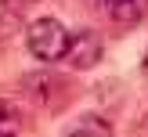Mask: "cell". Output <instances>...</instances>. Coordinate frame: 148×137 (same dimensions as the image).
I'll return each instance as SVG.
<instances>
[{
  "mask_svg": "<svg viewBox=\"0 0 148 137\" xmlns=\"http://www.w3.org/2000/svg\"><path fill=\"white\" fill-rule=\"evenodd\" d=\"M22 134V112L14 101L0 97V137H18Z\"/></svg>",
  "mask_w": 148,
  "mask_h": 137,
  "instance_id": "52a82bcc",
  "label": "cell"
},
{
  "mask_svg": "<svg viewBox=\"0 0 148 137\" xmlns=\"http://www.w3.org/2000/svg\"><path fill=\"white\" fill-rule=\"evenodd\" d=\"M18 4H40V0H18Z\"/></svg>",
  "mask_w": 148,
  "mask_h": 137,
  "instance_id": "ba28073f",
  "label": "cell"
},
{
  "mask_svg": "<svg viewBox=\"0 0 148 137\" xmlns=\"http://www.w3.org/2000/svg\"><path fill=\"white\" fill-rule=\"evenodd\" d=\"M69 29L58 18H36L33 25H25V47L36 61H62L65 47H69Z\"/></svg>",
  "mask_w": 148,
  "mask_h": 137,
  "instance_id": "6da1fadb",
  "label": "cell"
},
{
  "mask_svg": "<svg viewBox=\"0 0 148 137\" xmlns=\"http://www.w3.org/2000/svg\"><path fill=\"white\" fill-rule=\"evenodd\" d=\"M25 29V22H22V11L18 4H11V0H0V43H11L14 36Z\"/></svg>",
  "mask_w": 148,
  "mask_h": 137,
  "instance_id": "5b68a950",
  "label": "cell"
},
{
  "mask_svg": "<svg viewBox=\"0 0 148 137\" xmlns=\"http://www.w3.org/2000/svg\"><path fill=\"white\" fill-rule=\"evenodd\" d=\"M105 18L116 29H134L148 18V0H105Z\"/></svg>",
  "mask_w": 148,
  "mask_h": 137,
  "instance_id": "3957f363",
  "label": "cell"
},
{
  "mask_svg": "<svg viewBox=\"0 0 148 137\" xmlns=\"http://www.w3.org/2000/svg\"><path fill=\"white\" fill-rule=\"evenodd\" d=\"M22 87H25V94L36 101V105H58L62 101V90H65V83L62 79H54V76H47V72H36V76H25L22 79Z\"/></svg>",
  "mask_w": 148,
  "mask_h": 137,
  "instance_id": "277c9868",
  "label": "cell"
},
{
  "mask_svg": "<svg viewBox=\"0 0 148 137\" xmlns=\"http://www.w3.org/2000/svg\"><path fill=\"white\" fill-rule=\"evenodd\" d=\"M65 137H112V126H108L101 115H83V119H76L69 126Z\"/></svg>",
  "mask_w": 148,
  "mask_h": 137,
  "instance_id": "8992f818",
  "label": "cell"
},
{
  "mask_svg": "<svg viewBox=\"0 0 148 137\" xmlns=\"http://www.w3.org/2000/svg\"><path fill=\"white\" fill-rule=\"evenodd\" d=\"M101 54H105L101 36L94 33V29H76V33L69 36V47H65L62 61L69 65V69H76V72H87V69H94V65L101 61Z\"/></svg>",
  "mask_w": 148,
  "mask_h": 137,
  "instance_id": "7a4b0ae2",
  "label": "cell"
}]
</instances>
